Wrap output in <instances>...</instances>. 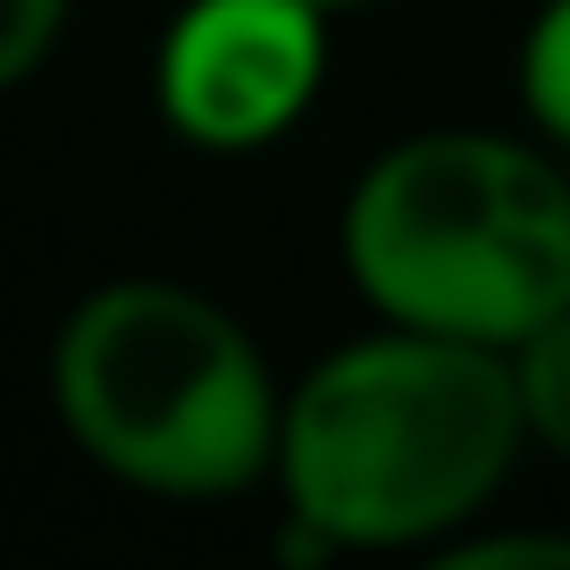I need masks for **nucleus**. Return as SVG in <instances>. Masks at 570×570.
<instances>
[{"mask_svg":"<svg viewBox=\"0 0 570 570\" xmlns=\"http://www.w3.org/2000/svg\"><path fill=\"white\" fill-rule=\"evenodd\" d=\"M520 420L512 353L377 320L285 386L268 487L336 553L445 546L512 479Z\"/></svg>","mask_w":570,"mask_h":570,"instance_id":"1","label":"nucleus"},{"mask_svg":"<svg viewBox=\"0 0 570 570\" xmlns=\"http://www.w3.org/2000/svg\"><path fill=\"white\" fill-rule=\"evenodd\" d=\"M344 277L394 327L512 353L570 311V177L495 126L386 142L344 194Z\"/></svg>","mask_w":570,"mask_h":570,"instance_id":"2","label":"nucleus"},{"mask_svg":"<svg viewBox=\"0 0 570 570\" xmlns=\"http://www.w3.org/2000/svg\"><path fill=\"white\" fill-rule=\"evenodd\" d=\"M68 445L135 495L227 503L277 470L285 386L227 303L177 277H109L51 336Z\"/></svg>","mask_w":570,"mask_h":570,"instance_id":"3","label":"nucleus"},{"mask_svg":"<svg viewBox=\"0 0 570 570\" xmlns=\"http://www.w3.org/2000/svg\"><path fill=\"white\" fill-rule=\"evenodd\" d=\"M320 0H185L151 51V101L194 151H268L327 85Z\"/></svg>","mask_w":570,"mask_h":570,"instance_id":"4","label":"nucleus"},{"mask_svg":"<svg viewBox=\"0 0 570 570\" xmlns=\"http://www.w3.org/2000/svg\"><path fill=\"white\" fill-rule=\"evenodd\" d=\"M512 377H520V420H529V445L562 453L570 462V311H553L546 327L512 344Z\"/></svg>","mask_w":570,"mask_h":570,"instance_id":"5","label":"nucleus"},{"mask_svg":"<svg viewBox=\"0 0 570 570\" xmlns=\"http://www.w3.org/2000/svg\"><path fill=\"white\" fill-rule=\"evenodd\" d=\"M520 109L546 142L570 151V0H537L520 35Z\"/></svg>","mask_w":570,"mask_h":570,"instance_id":"6","label":"nucleus"},{"mask_svg":"<svg viewBox=\"0 0 570 570\" xmlns=\"http://www.w3.org/2000/svg\"><path fill=\"white\" fill-rule=\"evenodd\" d=\"M68 9H76V0H0V92L26 85V76L59 51Z\"/></svg>","mask_w":570,"mask_h":570,"instance_id":"7","label":"nucleus"},{"mask_svg":"<svg viewBox=\"0 0 570 570\" xmlns=\"http://www.w3.org/2000/svg\"><path fill=\"white\" fill-rule=\"evenodd\" d=\"M453 562H553V570H570V537H445V570Z\"/></svg>","mask_w":570,"mask_h":570,"instance_id":"8","label":"nucleus"},{"mask_svg":"<svg viewBox=\"0 0 570 570\" xmlns=\"http://www.w3.org/2000/svg\"><path fill=\"white\" fill-rule=\"evenodd\" d=\"M320 9H370V0H320Z\"/></svg>","mask_w":570,"mask_h":570,"instance_id":"9","label":"nucleus"}]
</instances>
